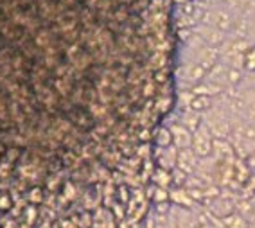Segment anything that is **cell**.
Returning <instances> with one entry per match:
<instances>
[{"label": "cell", "instance_id": "1", "mask_svg": "<svg viewBox=\"0 0 255 228\" xmlns=\"http://www.w3.org/2000/svg\"><path fill=\"white\" fill-rule=\"evenodd\" d=\"M20 228H32V225H27V223H23V225H20Z\"/></svg>", "mask_w": 255, "mask_h": 228}]
</instances>
